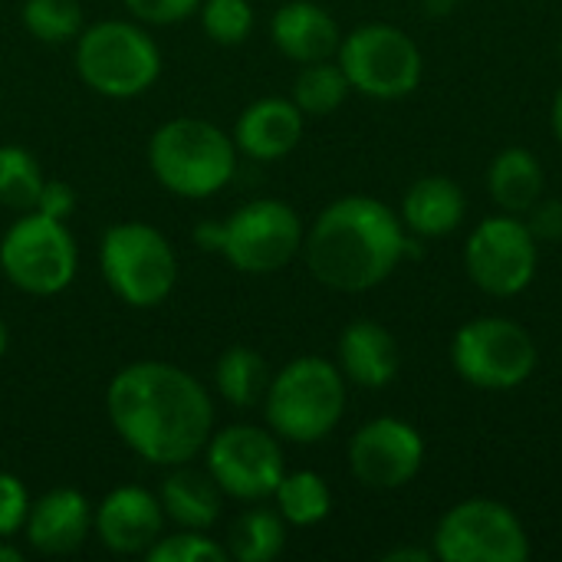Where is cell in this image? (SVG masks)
Returning <instances> with one entry per match:
<instances>
[{
    "instance_id": "1",
    "label": "cell",
    "mask_w": 562,
    "mask_h": 562,
    "mask_svg": "<svg viewBox=\"0 0 562 562\" xmlns=\"http://www.w3.org/2000/svg\"><path fill=\"white\" fill-rule=\"evenodd\" d=\"M105 412L115 435L155 468L191 464L214 435L207 389L171 362L142 359L119 369L105 389Z\"/></svg>"
},
{
    "instance_id": "2",
    "label": "cell",
    "mask_w": 562,
    "mask_h": 562,
    "mask_svg": "<svg viewBox=\"0 0 562 562\" xmlns=\"http://www.w3.org/2000/svg\"><path fill=\"white\" fill-rule=\"evenodd\" d=\"M408 254L402 217L369 194H346L319 211L303 237L310 273L339 293H366L385 283Z\"/></svg>"
},
{
    "instance_id": "3",
    "label": "cell",
    "mask_w": 562,
    "mask_h": 562,
    "mask_svg": "<svg viewBox=\"0 0 562 562\" xmlns=\"http://www.w3.org/2000/svg\"><path fill=\"white\" fill-rule=\"evenodd\" d=\"M303 221L277 198H257L240 204L224 221H204L194 231L201 250L221 254L231 267L250 277L283 270L296 254H303Z\"/></svg>"
},
{
    "instance_id": "4",
    "label": "cell",
    "mask_w": 562,
    "mask_h": 562,
    "mask_svg": "<svg viewBox=\"0 0 562 562\" xmlns=\"http://www.w3.org/2000/svg\"><path fill=\"white\" fill-rule=\"evenodd\" d=\"M346 412V375L323 356L283 366L263 395L267 428L293 445H316L336 431Z\"/></svg>"
},
{
    "instance_id": "5",
    "label": "cell",
    "mask_w": 562,
    "mask_h": 562,
    "mask_svg": "<svg viewBox=\"0 0 562 562\" xmlns=\"http://www.w3.org/2000/svg\"><path fill=\"white\" fill-rule=\"evenodd\" d=\"M148 168L158 184L178 198H211L231 184L237 171V145L207 119L181 115L155 128L148 142Z\"/></svg>"
},
{
    "instance_id": "6",
    "label": "cell",
    "mask_w": 562,
    "mask_h": 562,
    "mask_svg": "<svg viewBox=\"0 0 562 562\" xmlns=\"http://www.w3.org/2000/svg\"><path fill=\"white\" fill-rule=\"evenodd\" d=\"M99 270L109 290L132 310L161 306L178 283L175 247L145 221H122L102 234Z\"/></svg>"
},
{
    "instance_id": "7",
    "label": "cell",
    "mask_w": 562,
    "mask_h": 562,
    "mask_svg": "<svg viewBox=\"0 0 562 562\" xmlns=\"http://www.w3.org/2000/svg\"><path fill=\"white\" fill-rule=\"evenodd\" d=\"M76 72L105 99H135L161 76L158 43L128 20H102L76 36Z\"/></svg>"
},
{
    "instance_id": "8",
    "label": "cell",
    "mask_w": 562,
    "mask_h": 562,
    "mask_svg": "<svg viewBox=\"0 0 562 562\" xmlns=\"http://www.w3.org/2000/svg\"><path fill=\"white\" fill-rule=\"evenodd\" d=\"M533 336L507 316H477L451 339V369L474 389L510 392L537 372Z\"/></svg>"
},
{
    "instance_id": "9",
    "label": "cell",
    "mask_w": 562,
    "mask_h": 562,
    "mask_svg": "<svg viewBox=\"0 0 562 562\" xmlns=\"http://www.w3.org/2000/svg\"><path fill=\"white\" fill-rule=\"evenodd\" d=\"M336 63L359 95L395 102L418 89L425 59L418 43L392 23H362L339 40Z\"/></svg>"
},
{
    "instance_id": "10",
    "label": "cell",
    "mask_w": 562,
    "mask_h": 562,
    "mask_svg": "<svg viewBox=\"0 0 562 562\" xmlns=\"http://www.w3.org/2000/svg\"><path fill=\"white\" fill-rule=\"evenodd\" d=\"M79 267L76 240L66 221L46 217L40 211H23L0 240L3 277L30 296L63 293Z\"/></svg>"
},
{
    "instance_id": "11",
    "label": "cell",
    "mask_w": 562,
    "mask_h": 562,
    "mask_svg": "<svg viewBox=\"0 0 562 562\" xmlns=\"http://www.w3.org/2000/svg\"><path fill=\"white\" fill-rule=\"evenodd\" d=\"M431 550L441 562H527L530 537L507 504L471 497L438 520Z\"/></svg>"
},
{
    "instance_id": "12",
    "label": "cell",
    "mask_w": 562,
    "mask_h": 562,
    "mask_svg": "<svg viewBox=\"0 0 562 562\" xmlns=\"http://www.w3.org/2000/svg\"><path fill=\"white\" fill-rule=\"evenodd\" d=\"M540 263V240L520 214H494L481 221L464 244V270L487 296L524 293Z\"/></svg>"
},
{
    "instance_id": "13",
    "label": "cell",
    "mask_w": 562,
    "mask_h": 562,
    "mask_svg": "<svg viewBox=\"0 0 562 562\" xmlns=\"http://www.w3.org/2000/svg\"><path fill=\"white\" fill-rule=\"evenodd\" d=\"M204 461L221 494L247 504L273 497L286 474L277 435L257 425H227L224 431H214L204 448Z\"/></svg>"
},
{
    "instance_id": "14",
    "label": "cell",
    "mask_w": 562,
    "mask_h": 562,
    "mask_svg": "<svg viewBox=\"0 0 562 562\" xmlns=\"http://www.w3.org/2000/svg\"><path fill=\"white\" fill-rule=\"evenodd\" d=\"M425 438L405 418H372L349 441V471L369 491H398L418 477Z\"/></svg>"
},
{
    "instance_id": "15",
    "label": "cell",
    "mask_w": 562,
    "mask_h": 562,
    "mask_svg": "<svg viewBox=\"0 0 562 562\" xmlns=\"http://www.w3.org/2000/svg\"><path fill=\"white\" fill-rule=\"evenodd\" d=\"M165 510L161 501L135 484H122L92 507V533L99 543L119 557H145L165 537Z\"/></svg>"
},
{
    "instance_id": "16",
    "label": "cell",
    "mask_w": 562,
    "mask_h": 562,
    "mask_svg": "<svg viewBox=\"0 0 562 562\" xmlns=\"http://www.w3.org/2000/svg\"><path fill=\"white\" fill-rule=\"evenodd\" d=\"M23 530H26V543L36 553L69 557L82 550V543L92 533V504L72 487L46 491L40 501L30 504Z\"/></svg>"
},
{
    "instance_id": "17",
    "label": "cell",
    "mask_w": 562,
    "mask_h": 562,
    "mask_svg": "<svg viewBox=\"0 0 562 562\" xmlns=\"http://www.w3.org/2000/svg\"><path fill=\"white\" fill-rule=\"evenodd\" d=\"M234 145L254 161L286 158L303 138V112L293 99L267 95L250 102L234 125Z\"/></svg>"
},
{
    "instance_id": "18",
    "label": "cell",
    "mask_w": 562,
    "mask_h": 562,
    "mask_svg": "<svg viewBox=\"0 0 562 562\" xmlns=\"http://www.w3.org/2000/svg\"><path fill=\"white\" fill-rule=\"evenodd\" d=\"M402 369L395 336L375 319H352L339 336V372L359 389H385Z\"/></svg>"
},
{
    "instance_id": "19",
    "label": "cell",
    "mask_w": 562,
    "mask_h": 562,
    "mask_svg": "<svg viewBox=\"0 0 562 562\" xmlns=\"http://www.w3.org/2000/svg\"><path fill=\"white\" fill-rule=\"evenodd\" d=\"M270 36L286 59L303 63V66L319 63V59H333L339 49V40H342L333 13L313 0L283 3L270 20Z\"/></svg>"
},
{
    "instance_id": "20",
    "label": "cell",
    "mask_w": 562,
    "mask_h": 562,
    "mask_svg": "<svg viewBox=\"0 0 562 562\" xmlns=\"http://www.w3.org/2000/svg\"><path fill=\"white\" fill-rule=\"evenodd\" d=\"M468 214V198L454 178L428 175L418 178L402 198V224L415 237H448L461 227Z\"/></svg>"
},
{
    "instance_id": "21",
    "label": "cell",
    "mask_w": 562,
    "mask_h": 562,
    "mask_svg": "<svg viewBox=\"0 0 562 562\" xmlns=\"http://www.w3.org/2000/svg\"><path fill=\"white\" fill-rule=\"evenodd\" d=\"M158 501L165 517L175 520L181 530H211L221 520L224 494L207 471H191L188 464H178L161 481Z\"/></svg>"
},
{
    "instance_id": "22",
    "label": "cell",
    "mask_w": 562,
    "mask_h": 562,
    "mask_svg": "<svg viewBox=\"0 0 562 562\" xmlns=\"http://www.w3.org/2000/svg\"><path fill=\"white\" fill-rule=\"evenodd\" d=\"M487 191L504 214H527L547 191V175L530 148H504L487 168Z\"/></svg>"
},
{
    "instance_id": "23",
    "label": "cell",
    "mask_w": 562,
    "mask_h": 562,
    "mask_svg": "<svg viewBox=\"0 0 562 562\" xmlns=\"http://www.w3.org/2000/svg\"><path fill=\"white\" fill-rule=\"evenodd\" d=\"M270 379L273 375H270L263 356L250 346L224 349V356L217 359V369H214L217 395L234 408H257L270 389Z\"/></svg>"
},
{
    "instance_id": "24",
    "label": "cell",
    "mask_w": 562,
    "mask_h": 562,
    "mask_svg": "<svg viewBox=\"0 0 562 562\" xmlns=\"http://www.w3.org/2000/svg\"><path fill=\"white\" fill-rule=\"evenodd\" d=\"M227 557L237 562H270L277 560L286 547V520L280 510L254 507L244 510L227 527Z\"/></svg>"
},
{
    "instance_id": "25",
    "label": "cell",
    "mask_w": 562,
    "mask_h": 562,
    "mask_svg": "<svg viewBox=\"0 0 562 562\" xmlns=\"http://www.w3.org/2000/svg\"><path fill=\"white\" fill-rule=\"evenodd\" d=\"M277 510L290 527H316L333 510V491L316 471H293L273 491Z\"/></svg>"
},
{
    "instance_id": "26",
    "label": "cell",
    "mask_w": 562,
    "mask_h": 562,
    "mask_svg": "<svg viewBox=\"0 0 562 562\" xmlns=\"http://www.w3.org/2000/svg\"><path fill=\"white\" fill-rule=\"evenodd\" d=\"M349 92H352V86H349L342 66L333 59L306 63L293 82V102L300 105L303 115H329L346 102Z\"/></svg>"
},
{
    "instance_id": "27",
    "label": "cell",
    "mask_w": 562,
    "mask_h": 562,
    "mask_svg": "<svg viewBox=\"0 0 562 562\" xmlns=\"http://www.w3.org/2000/svg\"><path fill=\"white\" fill-rule=\"evenodd\" d=\"M46 178L40 161L20 145H0V204L13 211H33Z\"/></svg>"
},
{
    "instance_id": "28",
    "label": "cell",
    "mask_w": 562,
    "mask_h": 562,
    "mask_svg": "<svg viewBox=\"0 0 562 562\" xmlns=\"http://www.w3.org/2000/svg\"><path fill=\"white\" fill-rule=\"evenodd\" d=\"M20 20L40 43H66L76 40L86 26L79 0H23Z\"/></svg>"
},
{
    "instance_id": "29",
    "label": "cell",
    "mask_w": 562,
    "mask_h": 562,
    "mask_svg": "<svg viewBox=\"0 0 562 562\" xmlns=\"http://www.w3.org/2000/svg\"><path fill=\"white\" fill-rule=\"evenodd\" d=\"M198 13L204 33L221 46H240L254 30L250 0H201Z\"/></svg>"
},
{
    "instance_id": "30",
    "label": "cell",
    "mask_w": 562,
    "mask_h": 562,
    "mask_svg": "<svg viewBox=\"0 0 562 562\" xmlns=\"http://www.w3.org/2000/svg\"><path fill=\"white\" fill-rule=\"evenodd\" d=\"M148 562H227V547L211 540L207 530H178L161 537L148 553Z\"/></svg>"
},
{
    "instance_id": "31",
    "label": "cell",
    "mask_w": 562,
    "mask_h": 562,
    "mask_svg": "<svg viewBox=\"0 0 562 562\" xmlns=\"http://www.w3.org/2000/svg\"><path fill=\"white\" fill-rule=\"evenodd\" d=\"M30 504L33 501L26 494V484L16 474L0 471V540H10L13 533L23 530Z\"/></svg>"
},
{
    "instance_id": "32",
    "label": "cell",
    "mask_w": 562,
    "mask_h": 562,
    "mask_svg": "<svg viewBox=\"0 0 562 562\" xmlns=\"http://www.w3.org/2000/svg\"><path fill=\"white\" fill-rule=\"evenodd\" d=\"M122 3L132 10V16L155 23V26L181 23L191 13H198V7H201V0H122Z\"/></svg>"
},
{
    "instance_id": "33",
    "label": "cell",
    "mask_w": 562,
    "mask_h": 562,
    "mask_svg": "<svg viewBox=\"0 0 562 562\" xmlns=\"http://www.w3.org/2000/svg\"><path fill=\"white\" fill-rule=\"evenodd\" d=\"M527 227L533 231V237L540 244L562 240V201H557V198H540L527 211Z\"/></svg>"
},
{
    "instance_id": "34",
    "label": "cell",
    "mask_w": 562,
    "mask_h": 562,
    "mask_svg": "<svg viewBox=\"0 0 562 562\" xmlns=\"http://www.w3.org/2000/svg\"><path fill=\"white\" fill-rule=\"evenodd\" d=\"M33 211H40L46 217H56V221H66L76 211V191H72V184H66V181H46L43 191H40V198H36V207Z\"/></svg>"
},
{
    "instance_id": "35",
    "label": "cell",
    "mask_w": 562,
    "mask_h": 562,
    "mask_svg": "<svg viewBox=\"0 0 562 562\" xmlns=\"http://www.w3.org/2000/svg\"><path fill=\"white\" fill-rule=\"evenodd\" d=\"M385 562H431L435 560V550H412V547H402V550H392L382 557Z\"/></svg>"
},
{
    "instance_id": "36",
    "label": "cell",
    "mask_w": 562,
    "mask_h": 562,
    "mask_svg": "<svg viewBox=\"0 0 562 562\" xmlns=\"http://www.w3.org/2000/svg\"><path fill=\"white\" fill-rule=\"evenodd\" d=\"M422 3V10L428 13V16H448V13H454V7L461 3V0H418Z\"/></svg>"
},
{
    "instance_id": "37",
    "label": "cell",
    "mask_w": 562,
    "mask_h": 562,
    "mask_svg": "<svg viewBox=\"0 0 562 562\" xmlns=\"http://www.w3.org/2000/svg\"><path fill=\"white\" fill-rule=\"evenodd\" d=\"M550 122H553V135H557V142L562 145V89L557 92V99H553V112H550Z\"/></svg>"
},
{
    "instance_id": "38",
    "label": "cell",
    "mask_w": 562,
    "mask_h": 562,
    "mask_svg": "<svg viewBox=\"0 0 562 562\" xmlns=\"http://www.w3.org/2000/svg\"><path fill=\"white\" fill-rule=\"evenodd\" d=\"M23 553L16 547H7V540H0V562H20Z\"/></svg>"
},
{
    "instance_id": "39",
    "label": "cell",
    "mask_w": 562,
    "mask_h": 562,
    "mask_svg": "<svg viewBox=\"0 0 562 562\" xmlns=\"http://www.w3.org/2000/svg\"><path fill=\"white\" fill-rule=\"evenodd\" d=\"M7 346H10V333H7V323L0 319V359L7 356Z\"/></svg>"
},
{
    "instance_id": "40",
    "label": "cell",
    "mask_w": 562,
    "mask_h": 562,
    "mask_svg": "<svg viewBox=\"0 0 562 562\" xmlns=\"http://www.w3.org/2000/svg\"><path fill=\"white\" fill-rule=\"evenodd\" d=\"M560 63H562V40H560Z\"/></svg>"
}]
</instances>
